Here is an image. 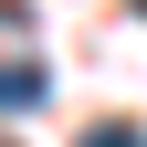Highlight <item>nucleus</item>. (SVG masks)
<instances>
[{
    "mask_svg": "<svg viewBox=\"0 0 147 147\" xmlns=\"http://www.w3.org/2000/svg\"><path fill=\"white\" fill-rule=\"evenodd\" d=\"M42 95H53L42 63H0V116H21V105H42Z\"/></svg>",
    "mask_w": 147,
    "mask_h": 147,
    "instance_id": "obj_1",
    "label": "nucleus"
},
{
    "mask_svg": "<svg viewBox=\"0 0 147 147\" xmlns=\"http://www.w3.org/2000/svg\"><path fill=\"white\" fill-rule=\"evenodd\" d=\"M84 147H147V137H137V126H95Z\"/></svg>",
    "mask_w": 147,
    "mask_h": 147,
    "instance_id": "obj_2",
    "label": "nucleus"
},
{
    "mask_svg": "<svg viewBox=\"0 0 147 147\" xmlns=\"http://www.w3.org/2000/svg\"><path fill=\"white\" fill-rule=\"evenodd\" d=\"M137 11H147V0H137Z\"/></svg>",
    "mask_w": 147,
    "mask_h": 147,
    "instance_id": "obj_3",
    "label": "nucleus"
}]
</instances>
